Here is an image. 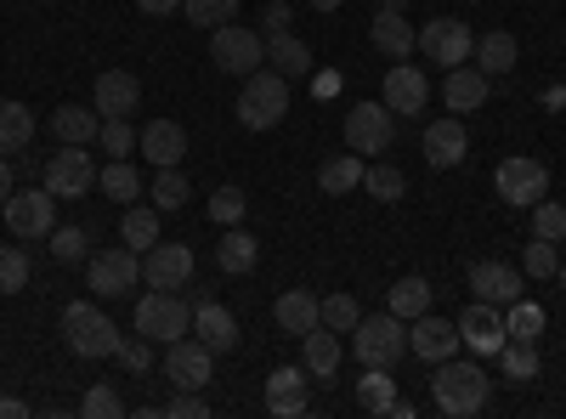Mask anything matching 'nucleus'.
I'll list each match as a JSON object with an SVG mask.
<instances>
[{
	"instance_id": "obj_1",
	"label": "nucleus",
	"mask_w": 566,
	"mask_h": 419,
	"mask_svg": "<svg viewBox=\"0 0 566 419\" xmlns=\"http://www.w3.org/2000/svg\"><path fill=\"white\" fill-rule=\"evenodd\" d=\"M431 397L448 419H470V413H482L488 397H493V380H488V368L482 363H437V380H431Z\"/></svg>"
},
{
	"instance_id": "obj_2",
	"label": "nucleus",
	"mask_w": 566,
	"mask_h": 419,
	"mask_svg": "<svg viewBox=\"0 0 566 419\" xmlns=\"http://www.w3.org/2000/svg\"><path fill=\"white\" fill-rule=\"evenodd\" d=\"M283 114H290V80H283L277 69H255V74H244V91H239V125H244V130H272V125H283Z\"/></svg>"
},
{
	"instance_id": "obj_3",
	"label": "nucleus",
	"mask_w": 566,
	"mask_h": 419,
	"mask_svg": "<svg viewBox=\"0 0 566 419\" xmlns=\"http://www.w3.org/2000/svg\"><path fill=\"white\" fill-rule=\"evenodd\" d=\"M63 341H69L74 357H114L119 329H114V317L97 301H69L63 306Z\"/></svg>"
},
{
	"instance_id": "obj_4",
	"label": "nucleus",
	"mask_w": 566,
	"mask_h": 419,
	"mask_svg": "<svg viewBox=\"0 0 566 419\" xmlns=\"http://www.w3.org/2000/svg\"><path fill=\"white\" fill-rule=\"evenodd\" d=\"M187 329H193V306H187L176 290H148V295L136 301V335L170 346V341H181Z\"/></svg>"
},
{
	"instance_id": "obj_5",
	"label": "nucleus",
	"mask_w": 566,
	"mask_h": 419,
	"mask_svg": "<svg viewBox=\"0 0 566 419\" xmlns=\"http://www.w3.org/2000/svg\"><path fill=\"white\" fill-rule=\"evenodd\" d=\"M352 352L363 368H391L402 352H408V329L397 312H380V317H363L352 329Z\"/></svg>"
},
{
	"instance_id": "obj_6",
	"label": "nucleus",
	"mask_w": 566,
	"mask_h": 419,
	"mask_svg": "<svg viewBox=\"0 0 566 419\" xmlns=\"http://www.w3.org/2000/svg\"><path fill=\"white\" fill-rule=\"evenodd\" d=\"M45 193H52V199H85V193H97V159H91L80 143H63L52 159H45Z\"/></svg>"
},
{
	"instance_id": "obj_7",
	"label": "nucleus",
	"mask_w": 566,
	"mask_h": 419,
	"mask_svg": "<svg viewBox=\"0 0 566 419\" xmlns=\"http://www.w3.org/2000/svg\"><path fill=\"white\" fill-rule=\"evenodd\" d=\"M210 63H216L221 74H255V69L266 63V34L239 29V23L210 29Z\"/></svg>"
},
{
	"instance_id": "obj_8",
	"label": "nucleus",
	"mask_w": 566,
	"mask_h": 419,
	"mask_svg": "<svg viewBox=\"0 0 566 419\" xmlns=\"http://www.w3.org/2000/svg\"><path fill=\"white\" fill-rule=\"evenodd\" d=\"M391 136H397V114L386 103H357L346 114V148L374 159V154H386L391 148Z\"/></svg>"
},
{
	"instance_id": "obj_9",
	"label": "nucleus",
	"mask_w": 566,
	"mask_h": 419,
	"mask_svg": "<svg viewBox=\"0 0 566 419\" xmlns=\"http://www.w3.org/2000/svg\"><path fill=\"white\" fill-rule=\"evenodd\" d=\"M85 277H91V290H97L103 301H119L142 284V255L125 244V250H103V255H91L85 261Z\"/></svg>"
},
{
	"instance_id": "obj_10",
	"label": "nucleus",
	"mask_w": 566,
	"mask_h": 419,
	"mask_svg": "<svg viewBox=\"0 0 566 419\" xmlns=\"http://www.w3.org/2000/svg\"><path fill=\"white\" fill-rule=\"evenodd\" d=\"M419 52L431 63H442V69H459V63H470V52H476V34H470L464 18H431L419 29Z\"/></svg>"
},
{
	"instance_id": "obj_11",
	"label": "nucleus",
	"mask_w": 566,
	"mask_h": 419,
	"mask_svg": "<svg viewBox=\"0 0 566 419\" xmlns=\"http://www.w3.org/2000/svg\"><path fill=\"white\" fill-rule=\"evenodd\" d=\"M493 181H499V199L515 205V210H533V205L549 193V170H544L538 159H527V154H510Z\"/></svg>"
},
{
	"instance_id": "obj_12",
	"label": "nucleus",
	"mask_w": 566,
	"mask_h": 419,
	"mask_svg": "<svg viewBox=\"0 0 566 419\" xmlns=\"http://www.w3.org/2000/svg\"><path fill=\"white\" fill-rule=\"evenodd\" d=\"M0 210H7L12 239H52V227H57V199L45 193V188H23V193H12Z\"/></svg>"
},
{
	"instance_id": "obj_13",
	"label": "nucleus",
	"mask_w": 566,
	"mask_h": 419,
	"mask_svg": "<svg viewBox=\"0 0 566 419\" xmlns=\"http://www.w3.org/2000/svg\"><path fill=\"white\" fill-rule=\"evenodd\" d=\"M210 368H216V352H210L199 335H193V341L181 335V341L165 346V375H170L176 391H199V386L210 380Z\"/></svg>"
},
{
	"instance_id": "obj_14",
	"label": "nucleus",
	"mask_w": 566,
	"mask_h": 419,
	"mask_svg": "<svg viewBox=\"0 0 566 419\" xmlns=\"http://www.w3.org/2000/svg\"><path fill=\"white\" fill-rule=\"evenodd\" d=\"M504 341H510V335H504V312L488 306V301H470L464 317H459V346H470L476 357H499Z\"/></svg>"
},
{
	"instance_id": "obj_15",
	"label": "nucleus",
	"mask_w": 566,
	"mask_h": 419,
	"mask_svg": "<svg viewBox=\"0 0 566 419\" xmlns=\"http://www.w3.org/2000/svg\"><path fill=\"white\" fill-rule=\"evenodd\" d=\"M91 108H97L103 119H130L142 108V80L130 69H103L97 91H91Z\"/></svg>"
},
{
	"instance_id": "obj_16",
	"label": "nucleus",
	"mask_w": 566,
	"mask_h": 419,
	"mask_svg": "<svg viewBox=\"0 0 566 419\" xmlns=\"http://www.w3.org/2000/svg\"><path fill=\"white\" fill-rule=\"evenodd\" d=\"M142 277H148V290H187L193 284V250L187 244H154L148 261H142Z\"/></svg>"
},
{
	"instance_id": "obj_17",
	"label": "nucleus",
	"mask_w": 566,
	"mask_h": 419,
	"mask_svg": "<svg viewBox=\"0 0 566 419\" xmlns=\"http://www.w3.org/2000/svg\"><path fill=\"white\" fill-rule=\"evenodd\" d=\"M408 352H419L424 363H448V357L459 352V323L419 312V317L408 323Z\"/></svg>"
},
{
	"instance_id": "obj_18",
	"label": "nucleus",
	"mask_w": 566,
	"mask_h": 419,
	"mask_svg": "<svg viewBox=\"0 0 566 419\" xmlns=\"http://www.w3.org/2000/svg\"><path fill=\"white\" fill-rule=\"evenodd\" d=\"M464 154H470V136H464V119L459 114L424 125V165L453 170V165H464Z\"/></svg>"
},
{
	"instance_id": "obj_19",
	"label": "nucleus",
	"mask_w": 566,
	"mask_h": 419,
	"mask_svg": "<svg viewBox=\"0 0 566 419\" xmlns=\"http://www.w3.org/2000/svg\"><path fill=\"white\" fill-rule=\"evenodd\" d=\"M470 290H476V301H488V306H510V301H522V266L476 261L470 266Z\"/></svg>"
},
{
	"instance_id": "obj_20",
	"label": "nucleus",
	"mask_w": 566,
	"mask_h": 419,
	"mask_svg": "<svg viewBox=\"0 0 566 419\" xmlns=\"http://www.w3.org/2000/svg\"><path fill=\"white\" fill-rule=\"evenodd\" d=\"M380 103H386L391 114H408V119H419V108L431 103V85H424V74H419L413 63H391V74H386V91H380Z\"/></svg>"
},
{
	"instance_id": "obj_21",
	"label": "nucleus",
	"mask_w": 566,
	"mask_h": 419,
	"mask_svg": "<svg viewBox=\"0 0 566 419\" xmlns=\"http://www.w3.org/2000/svg\"><path fill=\"white\" fill-rule=\"evenodd\" d=\"M136 148L148 154V165H181V154H187V130L176 125V119H148L136 130Z\"/></svg>"
},
{
	"instance_id": "obj_22",
	"label": "nucleus",
	"mask_w": 566,
	"mask_h": 419,
	"mask_svg": "<svg viewBox=\"0 0 566 419\" xmlns=\"http://www.w3.org/2000/svg\"><path fill=\"white\" fill-rule=\"evenodd\" d=\"M193 335L221 357V352H239V317H232L221 301H199L193 306Z\"/></svg>"
},
{
	"instance_id": "obj_23",
	"label": "nucleus",
	"mask_w": 566,
	"mask_h": 419,
	"mask_svg": "<svg viewBox=\"0 0 566 419\" xmlns=\"http://www.w3.org/2000/svg\"><path fill=\"white\" fill-rule=\"evenodd\" d=\"M368 40L380 45V52H386L391 63H408V57L419 52V29H413L402 12H374V23H368Z\"/></svg>"
},
{
	"instance_id": "obj_24",
	"label": "nucleus",
	"mask_w": 566,
	"mask_h": 419,
	"mask_svg": "<svg viewBox=\"0 0 566 419\" xmlns=\"http://www.w3.org/2000/svg\"><path fill=\"white\" fill-rule=\"evenodd\" d=\"M272 317H277V329L283 335H312L317 329V323H323V301L312 295V290H283L277 295V306H272Z\"/></svg>"
},
{
	"instance_id": "obj_25",
	"label": "nucleus",
	"mask_w": 566,
	"mask_h": 419,
	"mask_svg": "<svg viewBox=\"0 0 566 419\" xmlns=\"http://www.w3.org/2000/svg\"><path fill=\"white\" fill-rule=\"evenodd\" d=\"M306 408H312L306 402V368H272V375H266V413L295 419Z\"/></svg>"
},
{
	"instance_id": "obj_26",
	"label": "nucleus",
	"mask_w": 566,
	"mask_h": 419,
	"mask_svg": "<svg viewBox=\"0 0 566 419\" xmlns=\"http://www.w3.org/2000/svg\"><path fill=\"white\" fill-rule=\"evenodd\" d=\"M442 103L464 119V114H476L482 103H488V74L482 69H448V85H442Z\"/></svg>"
},
{
	"instance_id": "obj_27",
	"label": "nucleus",
	"mask_w": 566,
	"mask_h": 419,
	"mask_svg": "<svg viewBox=\"0 0 566 419\" xmlns=\"http://www.w3.org/2000/svg\"><path fill=\"white\" fill-rule=\"evenodd\" d=\"M301 363H306V375L312 380H335V368H340V341H335V329H317L312 335H301Z\"/></svg>"
},
{
	"instance_id": "obj_28",
	"label": "nucleus",
	"mask_w": 566,
	"mask_h": 419,
	"mask_svg": "<svg viewBox=\"0 0 566 419\" xmlns=\"http://www.w3.org/2000/svg\"><path fill=\"white\" fill-rule=\"evenodd\" d=\"M266 63H272L283 80H301V74H312V45L295 40L290 29H283V34H266Z\"/></svg>"
},
{
	"instance_id": "obj_29",
	"label": "nucleus",
	"mask_w": 566,
	"mask_h": 419,
	"mask_svg": "<svg viewBox=\"0 0 566 419\" xmlns=\"http://www.w3.org/2000/svg\"><path fill=\"white\" fill-rule=\"evenodd\" d=\"M52 130H57V143H97V130H103V114L97 108H80V103H63L52 114Z\"/></svg>"
},
{
	"instance_id": "obj_30",
	"label": "nucleus",
	"mask_w": 566,
	"mask_h": 419,
	"mask_svg": "<svg viewBox=\"0 0 566 419\" xmlns=\"http://www.w3.org/2000/svg\"><path fill=\"white\" fill-rule=\"evenodd\" d=\"M29 143H34V114H29V103L0 97V154H23Z\"/></svg>"
},
{
	"instance_id": "obj_31",
	"label": "nucleus",
	"mask_w": 566,
	"mask_h": 419,
	"mask_svg": "<svg viewBox=\"0 0 566 419\" xmlns=\"http://www.w3.org/2000/svg\"><path fill=\"white\" fill-rule=\"evenodd\" d=\"M159 205H130L125 210V221H119V232H125V244L136 250V255H148L154 244H159Z\"/></svg>"
},
{
	"instance_id": "obj_32",
	"label": "nucleus",
	"mask_w": 566,
	"mask_h": 419,
	"mask_svg": "<svg viewBox=\"0 0 566 419\" xmlns=\"http://www.w3.org/2000/svg\"><path fill=\"white\" fill-rule=\"evenodd\" d=\"M470 57H476V69L493 80V74H510L515 69V57H522V52H515V34H504V29H493V34H482L476 40V52H470Z\"/></svg>"
},
{
	"instance_id": "obj_33",
	"label": "nucleus",
	"mask_w": 566,
	"mask_h": 419,
	"mask_svg": "<svg viewBox=\"0 0 566 419\" xmlns=\"http://www.w3.org/2000/svg\"><path fill=\"white\" fill-rule=\"evenodd\" d=\"M255 261H261V244L250 239L244 227H232L227 239L216 244V266H221V272H239V277H244V272H255Z\"/></svg>"
},
{
	"instance_id": "obj_34",
	"label": "nucleus",
	"mask_w": 566,
	"mask_h": 419,
	"mask_svg": "<svg viewBox=\"0 0 566 419\" xmlns=\"http://www.w3.org/2000/svg\"><path fill=\"white\" fill-rule=\"evenodd\" d=\"M363 154H340V159H328L323 170H317V188L328 193V199H340V193H352V188H363Z\"/></svg>"
},
{
	"instance_id": "obj_35",
	"label": "nucleus",
	"mask_w": 566,
	"mask_h": 419,
	"mask_svg": "<svg viewBox=\"0 0 566 419\" xmlns=\"http://www.w3.org/2000/svg\"><path fill=\"white\" fill-rule=\"evenodd\" d=\"M386 312H397L402 323H413L419 312H431V284H424V277H397L391 295H386Z\"/></svg>"
},
{
	"instance_id": "obj_36",
	"label": "nucleus",
	"mask_w": 566,
	"mask_h": 419,
	"mask_svg": "<svg viewBox=\"0 0 566 419\" xmlns=\"http://www.w3.org/2000/svg\"><path fill=\"white\" fill-rule=\"evenodd\" d=\"M97 188H103V199L130 205V199H142V176H136V165H130V159H114L108 170H97Z\"/></svg>"
},
{
	"instance_id": "obj_37",
	"label": "nucleus",
	"mask_w": 566,
	"mask_h": 419,
	"mask_svg": "<svg viewBox=\"0 0 566 419\" xmlns=\"http://www.w3.org/2000/svg\"><path fill=\"white\" fill-rule=\"evenodd\" d=\"M363 193L380 199V205H397V199L408 193V176H402L397 165H368V170H363Z\"/></svg>"
},
{
	"instance_id": "obj_38",
	"label": "nucleus",
	"mask_w": 566,
	"mask_h": 419,
	"mask_svg": "<svg viewBox=\"0 0 566 419\" xmlns=\"http://www.w3.org/2000/svg\"><path fill=\"white\" fill-rule=\"evenodd\" d=\"M499 363H504V380H533L538 375V341H504Z\"/></svg>"
},
{
	"instance_id": "obj_39",
	"label": "nucleus",
	"mask_w": 566,
	"mask_h": 419,
	"mask_svg": "<svg viewBox=\"0 0 566 419\" xmlns=\"http://www.w3.org/2000/svg\"><path fill=\"white\" fill-rule=\"evenodd\" d=\"M148 199H154V205H159V210L170 216V210H181L187 199H193V188H187V176H181L176 165H165V170L154 176V188H148Z\"/></svg>"
},
{
	"instance_id": "obj_40",
	"label": "nucleus",
	"mask_w": 566,
	"mask_h": 419,
	"mask_svg": "<svg viewBox=\"0 0 566 419\" xmlns=\"http://www.w3.org/2000/svg\"><path fill=\"white\" fill-rule=\"evenodd\" d=\"M181 18L193 29H221L239 18V0H181Z\"/></svg>"
},
{
	"instance_id": "obj_41",
	"label": "nucleus",
	"mask_w": 566,
	"mask_h": 419,
	"mask_svg": "<svg viewBox=\"0 0 566 419\" xmlns=\"http://www.w3.org/2000/svg\"><path fill=\"white\" fill-rule=\"evenodd\" d=\"M391 397H397V386H391L386 368H363V380H357V402H363L368 413H386V408H391Z\"/></svg>"
},
{
	"instance_id": "obj_42",
	"label": "nucleus",
	"mask_w": 566,
	"mask_h": 419,
	"mask_svg": "<svg viewBox=\"0 0 566 419\" xmlns=\"http://www.w3.org/2000/svg\"><path fill=\"white\" fill-rule=\"evenodd\" d=\"M504 335H510V341H538V335H544V306H533V301H510Z\"/></svg>"
},
{
	"instance_id": "obj_43",
	"label": "nucleus",
	"mask_w": 566,
	"mask_h": 419,
	"mask_svg": "<svg viewBox=\"0 0 566 419\" xmlns=\"http://www.w3.org/2000/svg\"><path fill=\"white\" fill-rule=\"evenodd\" d=\"M357 323H363V306H357V295H328V301H323V329L352 335Z\"/></svg>"
},
{
	"instance_id": "obj_44",
	"label": "nucleus",
	"mask_w": 566,
	"mask_h": 419,
	"mask_svg": "<svg viewBox=\"0 0 566 419\" xmlns=\"http://www.w3.org/2000/svg\"><path fill=\"white\" fill-rule=\"evenodd\" d=\"M29 290V255L18 244H0V295Z\"/></svg>"
},
{
	"instance_id": "obj_45",
	"label": "nucleus",
	"mask_w": 566,
	"mask_h": 419,
	"mask_svg": "<svg viewBox=\"0 0 566 419\" xmlns=\"http://www.w3.org/2000/svg\"><path fill=\"white\" fill-rule=\"evenodd\" d=\"M52 255H57L63 266L91 261V239H85V227H52Z\"/></svg>"
},
{
	"instance_id": "obj_46",
	"label": "nucleus",
	"mask_w": 566,
	"mask_h": 419,
	"mask_svg": "<svg viewBox=\"0 0 566 419\" xmlns=\"http://www.w3.org/2000/svg\"><path fill=\"white\" fill-rule=\"evenodd\" d=\"M533 239H549V244L566 239V205H555V199L533 205Z\"/></svg>"
},
{
	"instance_id": "obj_47",
	"label": "nucleus",
	"mask_w": 566,
	"mask_h": 419,
	"mask_svg": "<svg viewBox=\"0 0 566 419\" xmlns=\"http://www.w3.org/2000/svg\"><path fill=\"white\" fill-rule=\"evenodd\" d=\"M555 272H560V250L549 239H533L522 250V277H555Z\"/></svg>"
},
{
	"instance_id": "obj_48",
	"label": "nucleus",
	"mask_w": 566,
	"mask_h": 419,
	"mask_svg": "<svg viewBox=\"0 0 566 419\" xmlns=\"http://www.w3.org/2000/svg\"><path fill=\"white\" fill-rule=\"evenodd\" d=\"M103 154H114V159H130L136 154V125L130 119H103Z\"/></svg>"
},
{
	"instance_id": "obj_49",
	"label": "nucleus",
	"mask_w": 566,
	"mask_h": 419,
	"mask_svg": "<svg viewBox=\"0 0 566 419\" xmlns=\"http://www.w3.org/2000/svg\"><path fill=\"white\" fill-rule=\"evenodd\" d=\"M148 346H154L148 335H136V341H125V335H119L114 363H119V368H130V375H148V368H154V352H148Z\"/></svg>"
},
{
	"instance_id": "obj_50",
	"label": "nucleus",
	"mask_w": 566,
	"mask_h": 419,
	"mask_svg": "<svg viewBox=\"0 0 566 419\" xmlns=\"http://www.w3.org/2000/svg\"><path fill=\"white\" fill-rule=\"evenodd\" d=\"M244 210H250V199H244L239 188H216V193H210V216H216L221 227H239Z\"/></svg>"
},
{
	"instance_id": "obj_51",
	"label": "nucleus",
	"mask_w": 566,
	"mask_h": 419,
	"mask_svg": "<svg viewBox=\"0 0 566 419\" xmlns=\"http://www.w3.org/2000/svg\"><path fill=\"white\" fill-rule=\"evenodd\" d=\"M80 413H85V419H119V413H125V402H119V391H114V386H91V391H85V402H80Z\"/></svg>"
},
{
	"instance_id": "obj_52",
	"label": "nucleus",
	"mask_w": 566,
	"mask_h": 419,
	"mask_svg": "<svg viewBox=\"0 0 566 419\" xmlns=\"http://www.w3.org/2000/svg\"><path fill=\"white\" fill-rule=\"evenodd\" d=\"M159 413H170V419H210V402L199 397V391H181L176 402H165Z\"/></svg>"
},
{
	"instance_id": "obj_53",
	"label": "nucleus",
	"mask_w": 566,
	"mask_h": 419,
	"mask_svg": "<svg viewBox=\"0 0 566 419\" xmlns=\"http://www.w3.org/2000/svg\"><path fill=\"white\" fill-rule=\"evenodd\" d=\"M290 18H295L290 0H272V7L261 12V34H283V29H290Z\"/></svg>"
},
{
	"instance_id": "obj_54",
	"label": "nucleus",
	"mask_w": 566,
	"mask_h": 419,
	"mask_svg": "<svg viewBox=\"0 0 566 419\" xmlns=\"http://www.w3.org/2000/svg\"><path fill=\"white\" fill-rule=\"evenodd\" d=\"M136 7L148 18H170V12H181V0H136Z\"/></svg>"
},
{
	"instance_id": "obj_55",
	"label": "nucleus",
	"mask_w": 566,
	"mask_h": 419,
	"mask_svg": "<svg viewBox=\"0 0 566 419\" xmlns=\"http://www.w3.org/2000/svg\"><path fill=\"white\" fill-rule=\"evenodd\" d=\"M12 193H18V188H12V159H7V154H0V205H7Z\"/></svg>"
},
{
	"instance_id": "obj_56",
	"label": "nucleus",
	"mask_w": 566,
	"mask_h": 419,
	"mask_svg": "<svg viewBox=\"0 0 566 419\" xmlns=\"http://www.w3.org/2000/svg\"><path fill=\"white\" fill-rule=\"evenodd\" d=\"M23 413H29L23 397H0V419H23Z\"/></svg>"
},
{
	"instance_id": "obj_57",
	"label": "nucleus",
	"mask_w": 566,
	"mask_h": 419,
	"mask_svg": "<svg viewBox=\"0 0 566 419\" xmlns=\"http://www.w3.org/2000/svg\"><path fill=\"white\" fill-rule=\"evenodd\" d=\"M312 85H317V97H335V91H340V74H317Z\"/></svg>"
},
{
	"instance_id": "obj_58",
	"label": "nucleus",
	"mask_w": 566,
	"mask_h": 419,
	"mask_svg": "<svg viewBox=\"0 0 566 419\" xmlns=\"http://www.w3.org/2000/svg\"><path fill=\"white\" fill-rule=\"evenodd\" d=\"M391 419H413V402H402V397H391V408H386Z\"/></svg>"
},
{
	"instance_id": "obj_59",
	"label": "nucleus",
	"mask_w": 566,
	"mask_h": 419,
	"mask_svg": "<svg viewBox=\"0 0 566 419\" xmlns=\"http://www.w3.org/2000/svg\"><path fill=\"white\" fill-rule=\"evenodd\" d=\"M312 12H323V18H328V12H340V0H312Z\"/></svg>"
},
{
	"instance_id": "obj_60",
	"label": "nucleus",
	"mask_w": 566,
	"mask_h": 419,
	"mask_svg": "<svg viewBox=\"0 0 566 419\" xmlns=\"http://www.w3.org/2000/svg\"><path fill=\"white\" fill-rule=\"evenodd\" d=\"M402 7H408V0H386V7H380V12H402Z\"/></svg>"
},
{
	"instance_id": "obj_61",
	"label": "nucleus",
	"mask_w": 566,
	"mask_h": 419,
	"mask_svg": "<svg viewBox=\"0 0 566 419\" xmlns=\"http://www.w3.org/2000/svg\"><path fill=\"white\" fill-rule=\"evenodd\" d=\"M555 277H560V290H566V261H560V272H555Z\"/></svg>"
}]
</instances>
